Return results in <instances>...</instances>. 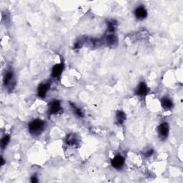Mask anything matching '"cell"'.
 <instances>
[{
	"label": "cell",
	"mask_w": 183,
	"mask_h": 183,
	"mask_svg": "<svg viewBox=\"0 0 183 183\" xmlns=\"http://www.w3.org/2000/svg\"><path fill=\"white\" fill-rule=\"evenodd\" d=\"M29 131L31 134L37 136L41 134L45 128V122L43 120L37 119L29 124Z\"/></svg>",
	"instance_id": "1"
},
{
	"label": "cell",
	"mask_w": 183,
	"mask_h": 183,
	"mask_svg": "<svg viewBox=\"0 0 183 183\" xmlns=\"http://www.w3.org/2000/svg\"><path fill=\"white\" fill-rule=\"evenodd\" d=\"M169 125L167 122H163L159 125L158 128H157V132L160 137L162 139H166L168 136L169 134Z\"/></svg>",
	"instance_id": "2"
},
{
	"label": "cell",
	"mask_w": 183,
	"mask_h": 183,
	"mask_svg": "<svg viewBox=\"0 0 183 183\" xmlns=\"http://www.w3.org/2000/svg\"><path fill=\"white\" fill-rule=\"evenodd\" d=\"M61 110L59 101L54 100L49 104V112L50 114H54L58 113Z\"/></svg>",
	"instance_id": "3"
},
{
	"label": "cell",
	"mask_w": 183,
	"mask_h": 183,
	"mask_svg": "<svg viewBox=\"0 0 183 183\" xmlns=\"http://www.w3.org/2000/svg\"><path fill=\"white\" fill-rule=\"evenodd\" d=\"M112 166L116 169H120L122 167L124 164V158L121 155H117L114 157L111 161Z\"/></svg>",
	"instance_id": "4"
},
{
	"label": "cell",
	"mask_w": 183,
	"mask_h": 183,
	"mask_svg": "<svg viewBox=\"0 0 183 183\" xmlns=\"http://www.w3.org/2000/svg\"><path fill=\"white\" fill-rule=\"evenodd\" d=\"M147 92H148V87L147 84L143 81L138 84L135 89L136 94L139 96H144L147 94Z\"/></svg>",
	"instance_id": "5"
},
{
	"label": "cell",
	"mask_w": 183,
	"mask_h": 183,
	"mask_svg": "<svg viewBox=\"0 0 183 183\" xmlns=\"http://www.w3.org/2000/svg\"><path fill=\"white\" fill-rule=\"evenodd\" d=\"M134 14L138 19H143L147 17V11L144 7H138L134 10Z\"/></svg>",
	"instance_id": "6"
},
{
	"label": "cell",
	"mask_w": 183,
	"mask_h": 183,
	"mask_svg": "<svg viewBox=\"0 0 183 183\" xmlns=\"http://www.w3.org/2000/svg\"><path fill=\"white\" fill-rule=\"evenodd\" d=\"M64 69V65L63 64H55L54 67H52V70H51V76L53 77H59L61 75V72Z\"/></svg>",
	"instance_id": "7"
},
{
	"label": "cell",
	"mask_w": 183,
	"mask_h": 183,
	"mask_svg": "<svg viewBox=\"0 0 183 183\" xmlns=\"http://www.w3.org/2000/svg\"><path fill=\"white\" fill-rule=\"evenodd\" d=\"M49 86L48 84H41L38 87V96L39 97H45L46 94H47V91L49 89Z\"/></svg>",
	"instance_id": "8"
},
{
	"label": "cell",
	"mask_w": 183,
	"mask_h": 183,
	"mask_svg": "<svg viewBox=\"0 0 183 183\" xmlns=\"http://www.w3.org/2000/svg\"><path fill=\"white\" fill-rule=\"evenodd\" d=\"M161 103L162 106L163 107V108L165 110H171L173 107V103L170 99H169L168 97H164L161 100Z\"/></svg>",
	"instance_id": "9"
},
{
	"label": "cell",
	"mask_w": 183,
	"mask_h": 183,
	"mask_svg": "<svg viewBox=\"0 0 183 183\" xmlns=\"http://www.w3.org/2000/svg\"><path fill=\"white\" fill-rule=\"evenodd\" d=\"M13 79V72L11 71H7V73L5 74V76H4V84L6 86L8 85L11 81H12Z\"/></svg>",
	"instance_id": "10"
},
{
	"label": "cell",
	"mask_w": 183,
	"mask_h": 183,
	"mask_svg": "<svg viewBox=\"0 0 183 183\" xmlns=\"http://www.w3.org/2000/svg\"><path fill=\"white\" fill-rule=\"evenodd\" d=\"M116 117H117V122L120 124H122L126 120V114H124L123 112L122 111H118L117 112V115H116Z\"/></svg>",
	"instance_id": "11"
},
{
	"label": "cell",
	"mask_w": 183,
	"mask_h": 183,
	"mask_svg": "<svg viewBox=\"0 0 183 183\" xmlns=\"http://www.w3.org/2000/svg\"><path fill=\"white\" fill-rule=\"evenodd\" d=\"M9 140H10L9 135H4V137H2V139H1V148L2 149V150H4V149L7 147L9 142Z\"/></svg>",
	"instance_id": "12"
},
{
	"label": "cell",
	"mask_w": 183,
	"mask_h": 183,
	"mask_svg": "<svg viewBox=\"0 0 183 183\" xmlns=\"http://www.w3.org/2000/svg\"><path fill=\"white\" fill-rule=\"evenodd\" d=\"M116 28V23L114 21H109L108 22V31H114Z\"/></svg>",
	"instance_id": "13"
},
{
	"label": "cell",
	"mask_w": 183,
	"mask_h": 183,
	"mask_svg": "<svg viewBox=\"0 0 183 183\" xmlns=\"http://www.w3.org/2000/svg\"><path fill=\"white\" fill-rule=\"evenodd\" d=\"M107 40L110 44H114V42H115L116 40L117 39H116V37H114V35H112V34H110V35L107 36Z\"/></svg>",
	"instance_id": "14"
},
{
	"label": "cell",
	"mask_w": 183,
	"mask_h": 183,
	"mask_svg": "<svg viewBox=\"0 0 183 183\" xmlns=\"http://www.w3.org/2000/svg\"><path fill=\"white\" fill-rule=\"evenodd\" d=\"M77 142V140L76 137L73 135V137H71V135L69 136L67 138V144H75Z\"/></svg>",
	"instance_id": "15"
},
{
	"label": "cell",
	"mask_w": 183,
	"mask_h": 183,
	"mask_svg": "<svg viewBox=\"0 0 183 183\" xmlns=\"http://www.w3.org/2000/svg\"><path fill=\"white\" fill-rule=\"evenodd\" d=\"M71 105L72 106V107H73V108H74V112H75L76 114H77V115L79 116V117H82L83 116H84V115H83V113L81 112V110H80L79 108H77V107H75V105H74V104H71Z\"/></svg>",
	"instance_id": "16"
},
{
	"label": "cell",
	"mask_w": 183,
	"mask_h": 183,
	"mask_svg": "<svg viewBox=\"0 0 183 183\" xmlns=\"http://www.w3.org/2000/svg\"><path fill=\"white\" fill-rule=\"evenodd\" d=\"M153 153H154V150H148V151H147V152L145 153V154H144V156H145V157H150V156H151L152 154H153Z\"/></svg>",
	"instance_id": "17"
},
{
	"label": "cell",
	"mask_w": 183,
	"mask_h": 183,
	"mask_svg": "<svg viewBox=\"0 0 183 183\" xmlns=\"http://www.w3.org/2000/svg\"><path fill=\"white\" fill-rule=\"evenodd\" d=\"M31 182L32 183L37 182H38V180H37V177H36V176H33V177L31 178Z\"/></svg>",
	"instance_id": "18"
},
{
	"label": "cell",
	"mask_w": 183,
	"mask_h": 183,
	"mask_svg": "<svg viewBox=\"0 0 183 183\" xmlns=\"http://www.w3.org/2000/svg\"><path fill=\"white\" fill-rule=\"evenodd\" d=\"M4 163H5V161H4V160L3 159V157H1V165L3 166L4 164Z\"/></svg>",
	"instance_id": "19"
}]
</instances>
